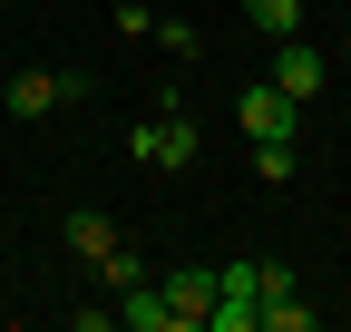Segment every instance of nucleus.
<instances>
[{
	"label": "nucleus",
	"mask_w": 351,
	"mask_h": 332,
	"mask_svg": "<svg viewBox=\"0 0 351 332\" xmlns=\"http://www.w3.org/2000/svg\"><path fill=\"white\" fill-rule=\"evenodd\" d=\"M156 294H166V313H176V332H195V322L215 313V274H205V264H176V274L156 283Z\"/></svg>",
	"instance_id": "nucleus-1"
},
{
	"label": "nucleus",
	"mask_w": 351,
	"mask_h": 332,
	"mask_svg": "<svg viewBox=\"0 0 351 332\" xmlns=\"http://www.w3.org/2000/svg\"><path fill=\"white\" fill-rule=\"evenodd\" d=\"M234 117H244V137L263 147V137H293V117H302V108L274 88V78H263V88H244V98H234Z\"/></svg>",
	"instance_id": "nucleus-2"
},
{
	"label": "nucleus",
	"mask_w": 351,
	"mask_h": 332,
	"mask_svg": "<svg viewBox=\"0 0 351 332\" xmlns=\"http://www.w3.org/2000/svg\"><path fill=\"white\" fill-rule=\"evenodd\" d=\"M127 147H137L147 166H195V128H186V117H176V108H166V117H147V128L127 137Z\"/></svg>",
	"instance_id": "nucleus-3"
},
{
	"label": "nucleus",
	"mask_w": 351,
	"mask_h": 332,
	"mask_svg": "<svg viewBox=\"0 0 351 332\" xmlns=\"http://www.w3.org/2000/svg\"><path fill=\"white\" fill-rule=\"evenodd\" d=\"M274 88L302 108V98H322V59L302 49V39H274Z\"/></svg>",
	"instance_id": "nucleus-4"
},
{
	"label": "nucleus",
	"mask_w": 351,
	"mask_h": 332,
	"mask_svg": "<svg viewBox=\"0 0 351 332\" xmlns=\"http://www.w3.org/2000/svg\"><path fill=\"white\" fill-rule=\"evenodd\" d=\"M59 108V69H20L10 78V117H49Z\"/></svg>",
	"instance_id": "nucleus-5"
},
{
	"label": "nucleus",
	"mask_w": 351,
	"mask_h": 332,
	"mask_svg": "<svg viewBox=\"0 0 351 332\" xmlns=\"http://www.w3.org/2000/svg\"><path fill=\"white\" fill-rule=\"evenodd\" d=\"M117 322H127V332H176V313H166V294H156V283H127Z\"/></svg>",
	"instance_id": "nucleus-6"
},
{
	"label": "nucleus",
	"mask_w": 351,
	"mask_h": 332,
	"mask_svg": "<svg viewBox=\"0 0 351 332\" xmlns=\"http://www.w3.org/2000/svg\"><path fill=\"white\" fill-rule=\"evenodd\" d=\"M244 20L263 39H302V0H244Z\"/></svg>",
	"instance_id": "nucleus-7"
},
{
	"label": "nucleus",
	"mask_w": 351,
	"mask_h": 332,
	"mask_svg": "<svg viewBox=\"0 0 351 332\" xmlns=\"http://www.w3.org/2000/svg\"><path fill=\"white\" fill-rule=\"evenodd\" d=\"M254 176H263V186H293V137H263V147H254Z\"/></svg>",
	"instance_id": "nucleus-8"
},
{
	"label": "nucleus",
	"mask_w": 351,
	"mask_h": 332,
	"mask_svg": "<svg viewBox=\"0 0 351 332\" xmlns=\"http://www.w3.org/2000/svg\"><path fill=\"white\" fill-rule=\"evenodd\" d=\"M69 244H78V254H88V264H98V254H108V244H117V225H108V215H69Z\"/></svg>",
	"instance_id": "nucleus-9"
},
{
	"label": "nucleus",
	"mask_w": 351,
	"mask_h": 332,
	"mask_svg": "<svg viewBox=\"0 0 351 332\" xmlns=\"http://www.w3.org/2000/svg\"><path fill=\"white\" fill-rule=\"evenodd\" d=\"M263 294V264H225V274H215V303H254Z\"/></svg>",
	"instance_id": "nucleus-10"
},
{
	"label": "nucleus",
	"mask_w": 351,
	"mask_h": 332,
	"mask_svg": "<svg viewBox=\"0 0 351 332\" xmlns=\"http://www.w3.org/2000/svg\"><path fill=\"white\" fill-rule=\"evenodd\" d=\"M98 274L117 283V294H127V283H147V274H137V254H127V244H108V254H98Z\"/></svg>",
	"instance_id": "nucleus-11"
}]
</instances>
